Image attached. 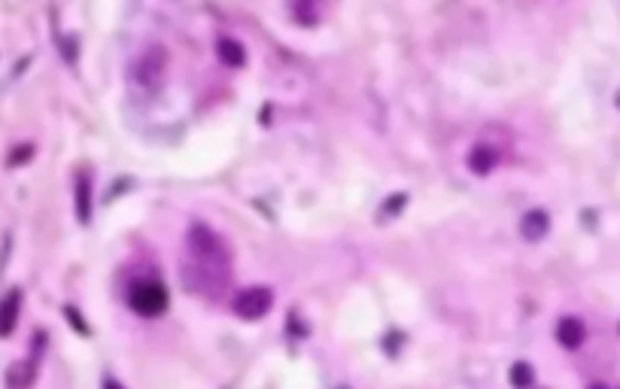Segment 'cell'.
<instances>
[{
    "mask_svg": "<svg viewBox=\"0 0 620 389\" xmlns=\"http://www.w3.org/2000/svg\"><path fill=\"white\" fill-rule=\"evenodd\" d=\"M182 286L192 289L195 295H219L228 286V265L219 261H207V259H195L189 256L182 261Z\"/></svg>",
    "mask_w": 620,
    "mask_h": 389,
    "instance_id": "cell-1",
    "label": "cell"
},
{
    "mask_svg": "<svg viewBox=\"0 0 620 389\" xmlns=\"http://www.w3.org/2000/svg\"><path fill=\"white\" fill-rule=\"evenodd\" d=\"M165 70H167V49L146 46L131 64V82L143 91H155L165 82Z\"/></svg>",
    "mask_w": 620,
    "mask_h": 389,
    "instance_id": "cell-2",
    "label": "cell"
},
{
    "mask_svg": "<svg viewBox=\"0 0 620 389\" xmlns=\"http://www.w3.org/2000/svg\"><path fill=\"white\" fill-rule=\"evenodd\" d=\"M189 256L219 261V265H231L225 240L216 235L213 228H207V225H192V231H189Z\"/></svg>",
    "mask_w": 620,
    "mask_h": 389,
    "instance_id": "cell-3",
    "label": "cell"
},
{
    "mask_svg": "<svg viewBox=\"0 0 620 389\" xmlns=\"http://www.w3.org/2000/svg\"><path fill=\"white\" fill-rule=\"evenodd\" d=\"M271 304H274L271 289L250 286V289H243V292L235 295V314L241 316V320H262L267 310H271Z\"/></svg>",
    "mask_w": 620,
    "mask_h": 389,
    "instance_id": "cell-4",
    "label": "cell"
},
{
    "mask_svg": "<svg viewBox=\"0 0 620 389\" xmlns=\"http://www.w3.org/2000/svg\"><path fill=\"white\" fill-rule=\"evenodd\" d=\"M131 307L146 316H155L167 307V289L161 283H140L131 289Z\"/></svg>",
    "mask_w": 620,
    "mask_h": 389,
    "instance_id": "cell-5",
    "label": "cell"
},
{
    "mask_svg": "<svg viewBox=\"0 0 620 389\" xmlns=\"http://www.w3.org/2000/svg\"><path fill=\"white\" fill-rule=\"evenodd\" d=\"M547 231H551V216H547L545 210H529V213L520 219V235L529 240V244L545 240Z\"/></svg>",
    "mask_w": 620,
    "mask_h": 389,
    "instance_id": "cell-6",
    "label": "cell"
},
{
    "mask_svg": "<svg viewBox=\"0 0 620 389\" xmlns=\"http://www.w3.org/2000/svg\"><path fill=\"white\" fill-rule=\"evenodd\" d=\"M584 338H587V329H584V322L575 320V316H562V320L556 322V341L566 346V350H577V346L584 344Z\"/></svg>",
    "mask_w": 620,
    "mask_h": 389,
    "instance_id": "cell-7",
    "label": "cell"
},
{
    "mask_svg": "<svg viewBox=\"0 0 620 389\" xmlns=\"http://www.w3.org/2000/svg\"><path fill=\"white\" fill-rule=\"evenodd\" d=\"M19 310H22V292L12 289L6 292V298L0 301V338H6L19 322Z\"/></svg>",
    "mask_w": 620,
    "mask_h": 389,
    "instance_id": "cell-8",
    "label": "cell"
},
{
    "mask_svg": "<svg viewBox=\"0 0 620 389\" xmlns=\"http://www.w3.org/2000/svg\"><path fill=\"white\" fill-rule=\"evenodd\" d=\"M496 161H499V152L492 150V146H487V143H477L475 150H471V155H468V167L475 174H490L492 167H496Z\"/></svg>",
    "mask_w": 620,
    "mask_h": 389,
    "instance_id": "cell-9",
    "label": "cell"
},
{
    "mask_svg": "<svg viewBox=\"0 0 620 389\" xmlns=\"http://www.w3.org/2000/svg\"><path fill=\"white\" fill-rule=\"evenodd\" d=\"M76 216L82 225L91 222V182L86 174L76 176Z\"/></svg>",
    "mask_w": 620,
    "mask_h": 389,
    "instance_id": "cell-10",
    "label": "cell"
},
{
    "mask_svg": "<svg viewBox=\"0 0 620 389\" xmlns=\"http://www.w3.org/2000/svg\"><path fill=\"white\" fill-rule=\"evenodd\" d=\"M216 55H219V61H222V64H228V67H241L246 61L243 46L237 43V40H228V37H222L219 43H216Z\"/></svg>",
    "mask_w": 620,
    "mask_h": 389,
    "instance_id": "cell-11",
    "label": "cell"
},
{
    "mask_svg": "<svg viewBox=\"0 0 620 389\" xmlns=\"http://www.w3.org/2000/svg\"><path fill=\"white\" fill-rule=\"evenodd\" d=\"M34 377H37V365L34 362H16L10 368V374H6V384H10V389H27L34 384Z\"/></svg>",
    "mask_w": 620,
    "mask_h": 389,
    "instance_id": "cell-12",
    "label": "cell"
},
{
    "mask_svg": "<svg viewBox=\"0 0 620 389\" xmlns=\"http://www.w3.org/2000/svg\"><path fill=\"white\" fill-rule=\"evenodd\" d=\"M535 380V371L529 368V362H517L511 368V386L514 389H529Z\"/></svg>",
    "mask_w": 620,
    "mask_h": 389,
    "instance_id": "cell-13",
    "label": "cell"
},
{
    "mask_svg": "<svg viewBox=\"0 0 620 389\" xmlns=\"http://www.w3.org/2000/svg\"><path fill=\"white\" fill-rule=\"evenodd\" d=\"M405 204H407V195H405V192H396V195L390 198V201L383 204V207L377 210V219H380V222H390L392 216L401 213V207H405Z\"/></svg>",
    "mask_w": 620,
    "mask_h": 389,
    "instance_id": "cell-14",
    "label": "cell"
},
{
    "mask_svg": "<svg viewBox=\"0 0 620 389\" xmlns=\"http://www.w3.org/2000/svg\"><path fill=\"white\" fill-rule=\"evenodd\" d=\"M64 316H70V322H73V325H76V329H80V331H82V335H86V331H88V329H86V322H82V320H80V314H76V310H73V307H67V310H64Z\"/></svg>",
    "mask_w": 620,
    "mask_h": 389,
    "instance_id": "cell-15",
    "label": "cell"
},
{
    "mask_svg": "<svg viewBox=\"0 0 620 389\" xmlns=\"http://www.w3.org/2000/svg\"><path fill=\"white\" fill-rule=\"evenodd\" d=\"M590 389H608V386H605V384H593V386H590Z\"/></svg>",
    "mask_w": 620,
    "mask_h": 389,
    "instance_id": "cell-16",
    "label": "cell"
},
{
    "mask_svg": "<svg viewBox=\"0 0 620 389\" xmlns=\"http://www.w3.org/2000/svg\"><path fill=\"white\" fill-rule=\"evenodd\" d=\"M617 107H620V91H617Z\"/></svg>",
    "mask_w": 620,
    "mask_h": 389,
    "instance_id": "cell-17",
    "label": "cell"
}]
</instances>
